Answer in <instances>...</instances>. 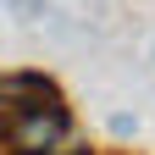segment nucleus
I'll return each instance as SVG.
<instances>
[{
    "label": "nucleus",
    "mask_w": 155,
    "mask_h": 155,
    "mask_svg": "<svg viewBox=\"0 0 155 155\" xmlns=\"http://www.w3.org/2000/svg\"><path fill=\"white\" fill-rule=\"evenodd\" d=\"M50 155H61V150H50Z\"/></svg>",
    "instance_id": "2"
},
{
    "label": "nucleus",
    "mask_w": 155,
    "mask_h": 155,
    "mask_svg": "<svg viewBox=\"0 0 155 155\" xmlns=\"http://www.w3.org/2000/svg\"><path fill=\"white\" fill-rule=\"evenodd\" d=\"M67 133H72V116H67L61 100H45V105L0 116V139L11 144V155H50V150L67 144Z\"/></svg>",
    "instance_id": "1"
}]
</instances>
